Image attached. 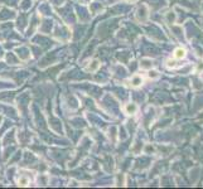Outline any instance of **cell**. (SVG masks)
<instances>
[{
	"mask_svg": "<svg viewBox=\"0 0 203 189\" xmlns=\"http://www.w3.org/2000/svg\"><path fill=\"white\" fill-rule=\"evenodd\" d=\"M184 55H186V50H184V49H182V48L175 49V52H174V57H175L177 59H182Z\"/></svg>",
	"mask_w": 203,
	"mask_h": 189,
	"instance_id": "1",
	"label": "cell"
},
{
	"mask_svg": "<svg viewBox=\"0 0 203 189\" xmlns=\"http://www.w3.org/2000/svg\"><path fill=\"white\" fill-rule=\"evenodd\" d=\"M141 81H143V80H141L139 76H136V77L133 78V86H139V85L141 83Z\"/></svg>",
	"mask_w": 203,
	"mask_h": 189,
	"instance_id": "2",
	"label": "cell"
}]
</instances>
